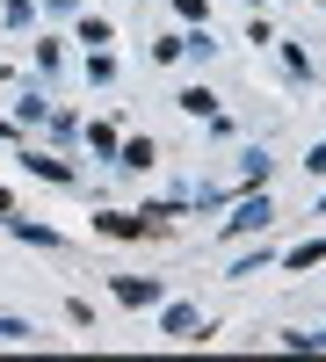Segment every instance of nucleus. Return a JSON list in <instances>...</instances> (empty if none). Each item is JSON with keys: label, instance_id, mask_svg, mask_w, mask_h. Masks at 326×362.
I'll return each mask as SVG.
<instances>
[{"label": "nucleus", "instance_id": "10", "mask_svg": "<svg viewBox=\"0 0 326 362\" xmlns=\"http://www.w3.org/2000/svg\"><path fill=\"white\" fill-rule=\"evenodd\" d=\"M8 210H15V196H8V189H0V218H8Z\"/></svg>", "mask_w": 326, "mask_h": 362}, {"label": "nucleus", "instance_id": "9", "mask_svg": "<svg viewBox=\"0 0 326 362\" xmlns=\"http://www.w3.org/2000/svg\"><path fill=\"white\" fill-rule=\"evenodd\" d=\"M312 174H326V145H312Z\"/></svg>", "mask_w": 326, "mask_h": 362}, {"label": "nucleus", "instance_id": "4", "mask_svg": "<svg viewBox=\"0 0 326 362\" xmlns=\"http://www.w3.org/2000/svg\"><path fill=\"white\" fill-rule=\"evenodd\" d=\"M8 232L29 239V247H58V232H51V225H29V218H8Z\"/></svg>", "mask_w": 326, "mask_h": 362}, {"label": "nucleus", "instance_id": "1", "mask_svg": "<svg viewBox=\"0 0 326 362\" xmlns=\"http://www.w3.org/2000/svg\"><path fill=\"white\" fill-rule=\"evenodd\" d=\"M116 297H124L131 312H145V305H160V283H153V276H145V283H138V276H116Z\"/></svg>", "mask_w": 326, "mask_h": 362}, {"label": "nucleus", "instance_id": "3", "mask_svg": "<svg viewBox=\"0 0 326 362\" xmlns=\"http://www.w3.org/2000/svg\"><path fill=\"white\" fill-rule=\"evenodd\" d=\"M261 225H269V189L240 203V218H232V232H261Z\"/></svg>", "mask_w": 326, "mask_h": 362}, {"label": "nucleus", "instance_id": "7", "mask_svg": "<svg viewBox=\"0 0 326 362\" xmlns=\"http://www.w3.org/2000/svg\"><path fill=\"white\" fill-rule=\"evenodd\" d=\"M182 109H189V116H211V109H218V95H211V87H189Z\"/></svg>", "mask_w": 326, "mask_h": 362}, {"label": "nucleus", "instance_id": "8", "mask_svg": "<svg viewBox=\"0 0 326 362\" xmlns=\"http://www.w3.org/2000/svg\"><path fill=\"white\" fill-rule=\"evenodd\" d=\"M124 167H153V138H131L124 145Z\"/></svg>", "mask_w": 326, "mask_h": 362}, {"label": "nucleus", "instance_id": "6", "mask_svg": "<svg viewBox=\"0 0 326 362\" xmlns=\"http://www.w3.org/2000/svg\"><path fill=\"white\" fill-rule=\"evenodd\" d=\"M312 261H326V239H305V247H290V261H283V268H312Z\"/></svg>", "mask_w": 326, "mask_h": 362}, {"label": "nucleus", "instance_id": "2", "mask_svg": "<svg viewBox=\"0 0 326 362\" xmlns=\"http://www.w3.org/2000/svg\"><path fill=\"white\" fill-rule=\"evenodd\" d=\"M167 334H174V341H203L211 326H203V319H196L189 305H167Z\"/></svg>", "mask_w": 326, "mask_h": 362}, {"label": "nucleus", "instance_id": "5", "mask_svg": "<svg viewBox=\"0 0 326 362\" xmlns=\"http://www.w3.org/2000/svg\"><path fill=\"white\" fill-rule=\"evenodd\" d=\"M29 174H44V181H73L66 160H44V153H29Z\"/></svg>", "mask_w": 326, "mask_h": 362}]
</instances>
